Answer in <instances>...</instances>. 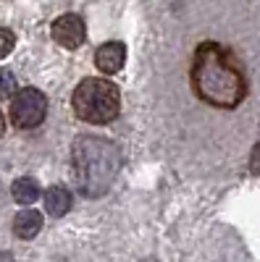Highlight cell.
Listing matches in <instances>:
<instances>
[{
	"label": "cell",
	"mask_w": 260,
	"mask_h": 262,
	"mask_svg": "<svg viewBox=\"0 0 260 262\" xmlns=\"http://www.w3.org/2000/svg\"><path fill=\"white\" fill-rule=\"evenodd\" d=\"M189 84L197 100L221 111H234L247 97V76L239 58L218 42L197 45L189 69Z\"/></svg>",
	"instance_id": "obj_1"
},
{
	"label": "cell",
	"mask_w": 260,
	"mask_h": 262,
	"mask_svg": "<svg viewBox=\"0 0 260 262\" xmlns=\"http://www.w3.org/2000/svg\"><path fill=\"white\" fill-rule=\"evenodd\" d=\"M74 173L82 194L87 196H103L118 176L121 155L118 147L108 139L97 137H79L74 142Z\"/></svg>",
	"instance_id": "obj_2"
},
{
	"label": "cell",
	"mask_w": 260,
	"mask_h": 262,
	"mask_svg": "<svg viewBox=\"0 0 260 262\" xmlns=\"http://www.w3.org/2000/svg\"><path fill=\"white\" fill-rule=\"evenodd\" d=\"M71 107L79 121L105 126L121 113V92L111 79H84L71 95Z\"/></svg>",
	"instance_id": "obj_3"
},
{
	"label": "cell",
	"mask_w": 260,
	"mask_h": 262,
	"mask_svg": "<svg viewBox=\"0 0 260 262\" xmlns=\"http://www.w3.org/2000/svg\"><path fill=\"white\" fill-rule=\"evenodd\" d=\"M48 116V97L45 92L24 86L11 100V121L16 128H37Z\"/></svg>",
	"instance_id": "obj_4"
},
{
	"label": "cell",
	"mask_w": 260,
	"mask_h": 262,
	"mask_svg": "<svg viewBox=\"0 0 260 262\" xmlns=\"http://www.w3.org/2000/svg\"><path fill=\"white\" fill-rule=\"evenodd\" d=\"M53 39L58 42L61 48L66 50H76L82 48V42L87 39V27H84V18L76 13H63L53 21Z\"/></svg>",
	"instance_id": "obj_5"
},
{
	"label": "cell",
	"mask_w": 260,
	"mask_h": 262,
	"mask_svg": "<svg viewBox=\"0 0 260 262\" xmlns=\"http://www.w3.org/2000/svg\"><path fill=\"white\" fill-rule=\"evenodd\" d=\"M126 63V45L124 42H105L95 53V66L103 74H118Z\"/></svg>",
	"instance_id": "obj_6"
},
{
	"label": "cell",
	"mask_w": 260,
	"mask_h": 262,
	"mask_svg": "<svg viewBox=\"0 0 260 262\" xmlns=\"http://www.w3.org/2000/svg\"><path fill=\"white\" fill-rule=\"evenodd\" d=\"M42 231V215L37 212V210H21L16 217H13V233L18 236V238H34L37 233Z\"/></svg>",
	"instance_id": "obj_7"
},
{
	"label": "cell",
	"mask_w": 260,
	"mask_h": 262,
	"mask_svg": "<svg viewBox=\"0 0 260 262\" xmlns=\"http://www.w3.org/2000/svg\"><path fill=\"white\" fill-rule=\"evenodd\" d=\"M45 210L53 217H63L71 210V191L63 189V186H50L45 191Z\"/></svg>",
	"instance_id": "obj_8"
},
{
	"label": "cell",
	"mask_w": 260,
	"mask_h": 262,
	"mask_svg": "<svg viewBox=\"0 0 260 262\" xmlns=\"http://www.w3.org/2000/svg\"><path fill=\"white\" fill-rule=\"evenodd\" d=\"M11 194H13V200L18 205H34L37 196H39V184L34 179H29V176L16 179L13 186H11Z\"/></svg>",
	"instance_id": "obj_9"
},
{
	"label": "cell",
	"mask_w": 260,
	"mask_h": 262,
	"mask_svg": "<svg viewBox=\"0 0 260 262\" xmlns=\"http://www.w3.org/2000/svg\"><path fill=\"white\" fill-rule=\"evenodd\" d=\"M16 95V79L8 69H0V100H8Z\"/></svg>",
	"instance_id": "obj_10"
},
{
	"label": "cell",
	"mask_w": 260,
	"mask_h": 262,
	"mask_svg": "<svg viewBox=\"0 0 260 262\" xmlns=\"http://www.w3.org/2000/svg\"><path fill=\"white\" fill-rule=\"evenodd\" d=\"M13 45H16L13 32H11V29H6V27H0V58H6V55L13 50Z\"/></svg>",
	"instance_id": "obj_11"
},
{
	"label": "cell",
	"mask_w": 260,
	"mask_h": 262,
	"mask_svg": "<svg viewBox=\"0 0 260 262\" xmlns=\"http://www.w3.org/2000/svg\"><path fill=\"white\" fill-rule=\"evenodd\" d=\"M250 170L255 176H260V142L252 147V155H250Z\"/></svg>",
	"instance_id": "obj_12"
},
{
	"label": "cell",
	"mask_w": 260,
	"mask_h": 262,
	"mask_svg": "<svg viewBox=\"0 0 260 262\" xmlns=\"http://www.w3.org/2000/svg\"><path fill=\"white\" fill-rule=\"evenodd\" d=\"M6 134V118H3V113H0V137Z\"/></svg>",
	"instance_id": "obj_13"
},
{
	"label": "cell",
	"mask_w": 260,
	"mask_h": 262,
	"mask_svg": "<svg viewBox=\"0 0 260 262\" xmlns=\"http://www.w3.org/2000/svg\"><path fill=\"white\" fill-rule=\"evenodd\" d=\"M147 262H150V259H147Z\"/></svg>",
	"instance_id": "obj_14"
}]
</instances>
